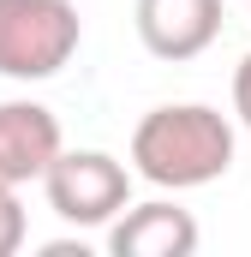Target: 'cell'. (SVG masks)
<instances>
[{
    "label": "cell",
    "instance_id": "cell-2",
    "mask_svg": "<svg viewBox=\"0 0 251 257\" xmlns=\"http://www.w3.org/2000/svg\"><path fill=\"white\" fill-rule=\"evenodd\" d=\"M84 18L72 0H0V78L42 84L72 66Z\"/></svg>",
    "mask_w": 251,
    "mask_h": 257
},
{
    "label": "cell",
    "instance_id": "cell-3",
    "mask_svg": "<svg viewBox=\"0 0 251 257\" xmlns=\"http://www.w3.org/2000/svg\"><path fill=\"white\" fill-rule=\"evenodd\" d=\"M42 192L66 227H108L132 203V168L108 150H66L60 144V156L42 168Z\"/></svg>",
    "mask_w": 251,
    "mask_h": 257
},
{
    "label": "cell",
    "instance_id": "cell-1",
    "mask_svg": "<svg viewBox=\"0 0 251 257\" xmlns=\"http://www.w3.org/2000/svg\"><path fill=\"white\" fill-rule=\"evenodd\" d=\"M233 168V120L209 102H162L132 126V174L162 192H197Z\"/></svg>",
    "mask_w": 251,
    "mask_h": 257
},
{
    "label": "cell",
    "instance_id": "cell-7",
    "mask_svg": "<svg viewBox=\"0 0 251 257\" xmlns=\"http://www.w3.org/2000/svg\"><path fill=\"white\" fill-rule=\"evenodd\" d=\"M24 245V203L18 192H0V257H12Z\"/></svg>",
    "mask_w": 251,
    "mask_h": 257
},
{
    "label": "cell",
    "instance_id": "cell-8",
    "mask_svg": "<svg viewBox=\"0 0 251 257\" xmlns=\"http://www.w3.org/2000/svg\"><path fill=\"white\" fill-rule=\"evenodd\" d=\"M233 114H239V126L251 132V54L233 66Z\"/></svg>",
    "mask_w": 251,
    "mask_h": 257
},
{
    "label": "cell",
    "instance_id": "cell-6",
    "mask_svg": "<svg viewBox=\"0 0 251 257\" xmlns=\"http://www.w3.org/2000/svg\"><path fill=\"white\" fill-rule=\"evenodd\" d=\"M60 156V120L42 102H0V192H24Z\"/></svg>",
    "mask_w": 251,
    "mask_h": 257
},
{
    "label": "cell",
    "instance_id": "cell-4",
    "mask_svg": "<svg viewBox=\"0 0 251 257\" xmlns=\"http://www.w3.org/2000/svg\"><path fill=\"white\" fill-rule=\"evenodd\" d=\"M221 18L227 6L221 0H138L132 24H138V42L156 54V60H197L215 36H221Z\"/></svg>",
    "mask_w": 251,
    "mask_h": 257
},
{
    "label": "cell",
    "instance_id": "cell-5",
    "mask_svg": "<svg viewBox=\"0 0 251 257\" xmlns=\"http://www.w3.org/2000/svg\"><path fill=\"white\" fill-rule=\"evenodd\" d=\"M197 221L191 209L150 197V203H126L120 215L108 221V251L114 257H191L197 251Z\"/></svg>",
    "mask_w": 251,
    "mask_h": 257
}]
</instances>
